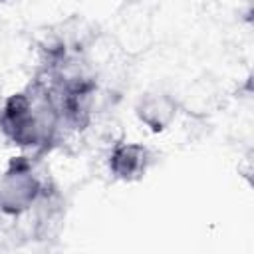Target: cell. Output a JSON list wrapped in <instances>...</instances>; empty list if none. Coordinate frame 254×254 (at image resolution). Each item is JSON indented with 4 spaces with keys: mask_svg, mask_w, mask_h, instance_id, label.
<instances>
[{
    "mask_svg": "<svg viewBox=\"0 0 254 254\" xmlns=\"http://www.w3.org/2000/svg\"><path fill=\"white\" fill-rule=\"evenodd\" d=\"M62 129L52 89L42 73L24 89L8 95L0 107V131L24 151L48 149Z\"/></svg>",
    "mask_w": 254,
    "mask_h": 254,
    "instance_id": "6da1fadb",
    "label": "cell"
},
{
    "mask_svg": "<svg viewBox=\"0 0 254 254\" xmlns=\"http://www.w3.org/2000/svg\"><path fill=\"white\" fill-rule=\"evenodd\" d=\"M109 173L123 183H135L143 179L153 165V153L143 143L119 141L113 143L107 157Z\"/></svg>",
    "mask_w": 254,
    "mask_h": 254,
    "instance_id": "3957f363",
    "label": "cell"
},
{
    "mask_svg": "<svg viewBox=\"0 0 254 254\" xmlns=\"http://www.w3.org/2000/svg\"><path fill=\"white\" fill-rule=\"evenodd\" d=\"M48 183L36 173L28 157H18L0 177V212L20 216L30 212L46 192Z\"/></svg>",
    "mask_w": 254,
    "mask_h": 254,
    "instance_id": "7a4b0ae2",
    "label": "cell"
},
{
    "mask_svg": "<svg viewBox=\"0 0 254 254\" xmlns=\"http://www.w3.org/2000/svg\"><path fill=\"white\" fill-rule=\"evenodd\" d=\"M179 113V101L175 95L153 89L145 91L137 103H135V115L137 119L151 131V133H163L171 127Z\"/></svg>",
    "mask_w": 254,
    "mask_h": 254,
    "instance_id": "277c9868",
    "label": "cell"
}]
</instances>
